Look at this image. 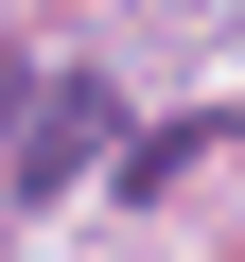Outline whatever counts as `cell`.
I'll use <instances>...</instances> for the list:
<instances>
[{
    "label": "cell",
    "instance_id": "cell-2",
    "mask_svg": "<svg viewBox=\"0 0 245 262\" xmlns=\"http://www.w3.org/2000/svg\"><path fill=\"white\" fill-rule=\"evenodd\" d=\"M18 105H35V70H18V53H0V122H18Z\"/></svg>",
    "mask_w": 245,
    "mask_h": 262
},
{
    "label": "cell",
    "instance_id": "cell-1",
    "mask_svg": "<svg viewBox=\"0 0 245 262\" xmlns=\"http://www.w3.org/2000/svg\"><path fill=\"white\" fill-rule=\"evenodd\" d=\"M88 140H105V88H88V70H35V105H18V192H70Z\"/></svg>",
    "mask_w": 245,
    "mask_h": 262
}]
</instances>
